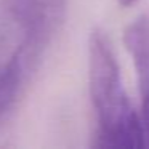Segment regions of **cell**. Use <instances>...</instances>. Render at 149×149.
Listing matches in <instances>:
<instances>
[{
	"label": "cell",
	"mask_w": 149,
	"mask_h": 149,
	"mask_svg": "<svg viewBox=\"0 0 149 149\" xmlns=\"http://www.w3.org/2000/svg\"><path fill=\"white\" fill-rule=\"evenodd\" d=\"M88 90L95 112V141L100 149L149 146L143 117L133 107L109 36L95 27L88 39Z\"/></svg>",
	"instance_id": "1"
},
{
	"label": "cell",
	"mask_w": 149,
	"mask_h": 149,
	"mask_svg": "<svg viewBox=\"0 0 149 149\" xmlns=\"http://www.w3.org/2000/svg\"><path fill=\"white\" fill-rule=\"evenodd\" d=\"M123 39L135 64L141 100V117L149 139V11L139 15L127 26Z\"/></svg>",
	"instance_id": "4"
},
{
	"label": "cell",
	"mask_w": 149,
	"mask_h": 149,
	"mask_svg": "<svg viewBox=\"0 0 149 149\" xmlns=\"http://www.w3.org/2000/svg\"><path fill=\"white\" fill-rule=\"evenodd\" d=\"M122 7H130V5H135L138 0H117Z\"/></svg>",
	"instance_id": "5"
},
{
	"label": "cell",
	"mask_w": 149,
	"mask_h": 149,
	"mask_svg": "<svg viewBox=\"0 0 149 149\" xmlns=\"http://www.w3.org/2000/svg\"><path fill=\"white\" fill-rule=\"evenodd\" d=\"M39 61L18 26L0 29V123L19 101Z\"/></svg>",
	"instance_id": "2"
},
{
	"label": "cell",
	"mask_w": 149,
	"mask_h": 149,
	"mask_svg": "<svg viewBox=\"0 0 149 149\" xmlns=\"http://www.w3.org/2000/svg\"><path fill=\"white\" fill-rule=\"evenodd\" d=\"M10 19L31 40L48 45L59 31L68 0H2Z\"/></svg>",
	"instance_id": "3"
}]
</instances>
